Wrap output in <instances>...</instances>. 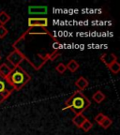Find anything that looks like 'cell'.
<instances>
[{"label":"cell","instance_id":"cell-19","mask_svg":"<svg viewBox=\"0 0 120 135\" xmlns=\"http://www.w3.org/2000/svg\"><path fill=\"white\" fill-rule=\"evenodd\" d=\"M55 70L58 73L60 74H63L65 73V71L67 70V68H66V65L64 63H59L58 65L55 67Z\"/></svg>","mask_w":120,"mask_h":135},{"label":"cell","instance_id":"cell-1","mask_svg":"<svg viewBox=\"0 0 120 135\" xmlns=\"http://www.w3.org/2000/svg\"><path fill=\"white\" fill-rule=\"evenodd\" d=\"M91 105V102L87 96L81 91L77 90L70 96L65 102V108L66 109H70L75 114H80Z\"/></svg>","mask_w":120,"mask_h":135},{"label":"cell","instance_id":"cell-7","mask_svg":"<svg viewBox=\"0 0 120 135\" xmlns=\"http://www.w3.org/2000/svg\"><path fill=\"white\" fill-rule=\"evenodd\" d=\"M48 12L46 6H30L28 8V13L30 15H45Z\"/></svg>","mask_w":120,"mask_h":135},{"label":"cell","instance_id":"cell-21","mask_svg":"<svg viewBox=\"0 0 120 135\" xmlns=\"http://www.w3.org/2000/svg\"><path fill=\"white\" fill-rule=\"evenodd\" d=\"M105 114H102V113H99V114H98L97 115L95 116V122L98 123V124H100L101 122H102V120L104 119V117H105Z\"/></svg>","mask_w":120,"mask_h":135},{"label":"cell","instance_id":"cell-4","mask_svg":"<svg viewBox=\"0 0 120 135\" xmlns=\"http://www.w3.org/2000/svg\"><path fill=\"white\" fill-rule=\"evenodd\" d=\"M25 59H26L25 54H23V52H21V51H18V50L12 51V52L7 56V60H8L14 68L19 67L20 64H21Z\"/></svg>","mask_w":120,"mask_h":135},{"label":"cell","instance_id":"cell-12","mask_svg":"<svg viewBox=\"0 0 120 135\" xmlns=\"http://www.w3.org/2000/svg\"><path fill=\"white\" fill-rule=\"evenodd\" d=\"M105 98H106L105 95H104L100 90H98L97 92L94 93L92 96L93 100L95 101V102H97V103H101V102L105 99Z\"/></svg>","mask_w":120,"mask_h":135},{"label":"cell","instance_id":"cell-22","mask_svg":"<svg viewBox=\"0 0 120 135\" xmlns=\"http://www.w3.org/2000/svg\"><path fill=\"white\" fill-rule=\"evenodd\" d=\"M1 58H2V57H1V55H0V60H1Z\"/></svg>","mask_w":120,"mask_h":135},{"label":"cell","instance_id":"cell-14","mask_svg":"<svg viewBox=\"0 0 120 135\" xmlns=\"http://www.w3.org/2000/svg\"><path fill=\"white\" fill-rule=\"evenodd\" d=\"M9 21H11V16L6 11H1L0 12V25H5Z\"/></svg>","mask_w":120,"mask_h":135},{"label":"cell","instance_id":"cell-10","mask_svg":"<svg viewBox=\"0 0 120 135\" xmlns=\"http://www.w3.org/2000/svg\"><path fill=\"white\" fill-rule=\"evenodd\" d=\"M85 120H87V117H85V116H84L83 114H75V116L72 118V123H73V124L75 125L77 128L81 129V127H82L83 123H84Z\"/></svg>","mask_w":120,"mask_h":135},{"label":"cell","instance_id":"cell-9","mask_svg":"<svg viewBox=\"0 0 120 135\" xmlns=\"http://www.w3.org/2000/svg\"><path fill=\"white\" fill-rule=\"evenodd\" d=\"M75 84V86L79 89V91H81V92H82L83 90H84V89L88 86L89 83H88V81H87V79L84 78V77L81 76V77H79V78L76 80V82H75V84Z\"/></svg>","mask_w":120,"mask_h":135},{"label":"cell","instance_id":"cell-17","mask_svg":"<svg viewBox=\"0 0 120 135\" xmlns=\"http://www.w3.org/2000/svg\"><path fill=\"white\" fill-rule=\"evenodd\" d=\"M92 128H93V123L90 122V120H88L87 118V120L83 123L82 127H81V129H82L84 131H85V132L89 131L91 129H92Z\"/></svg>","mask_w":120,"mask_h":135},{"label":"cell","instance_id":"cell-2","mask_svg":"<svg viewBox=\"0 0 120 135\" xmlns=\"http://www.w3.org/2000/svg\"><path fill=\"white\" fill-rule=\"evenodd\" d=\"M7 80L11 84L15 91H19L29 83V81L31 80V76L19 66L11 69V71L7 77Z\"/></svg>","mask_w":120,"mask_h":135},{"label":"cell","instance_id":"cell-20","mask_svg":"<svg viewBox=\"0 0 120 135\" xmlns=\"http://www.w3.org/2000/svg\"><path fill=\"white\" fill-rule=\"evenodd\" d=\"M8 30L5 27V25H0V38H4L8 35Z\"/></svg>","mask_w":120,"mask_h":135},{"label":"cell","instance_id":"cell-13","mask_svg":"<svg viewBox=\"0 0 120 135\" xmlns=\"http://www.w3.org/2000/svg\"><path fill=\"white\" fill-rule=\"evenodd\" d=\"M11 68H9L8 66V64L6 63H3L0 65V75L7 78L8 76V74L11 73Z\"/></svg>","mask_w":120,"mask_h":135},{"label":"cell","instance_id":"cell-15","mask_svg":"<svg viewBox=\"0 0 120 135\" xmlns=\"http://www.w3.org/2000/svg\"><path fill=\"white\" fill-rule=\"evenodd\" d=\"M107 68L109 69V70L112 72L113 74H117L118 72L120 71V64L117 62V60L114 61L113 64H111V65Z\"/></svg>","mask_w":120,"mask_h":135},{"label":"cell","instance_id":"cell-6","mask_svg":"<svg viewBox=\"0 0 120 135\" xmlns=\"http://www.w3.org/2000/svg\"><path fill=\"white\" fill-rule=\"evenodd\" d=\"M25 34H26V35H48V36H50L51 38H53L54 41H58V40L50 33V31L45 27H29L26 30Z\"/></svg>","mask_w":120,"mask_h":135},{"label":"cell","instance_id":"cell-5","mask_svg":"<svg viewBox=\"0 0 120 135\" xmlns=\"http://www.w3.org/2000/svg\"><path fill=\"white\" fill-rule=\"evenodd\" d=\"M29 27H45L47 28L49 23L46 17H29L27 20Z\"/></svg>","mask_w":120,"mask_h":135},{"label":"cell","instance_id":"cell-16","mask_svg":"<svg viewBox=\"0 0 120 135\" xmlns=\"http://www.w3.org/2000/svg\"><path fill=\"white\" fill-rule=\"evenodd\" d=\"M113 124V120L111 119L110 117H108V116H105L104 117V119L102 120V122L99 124V126L102 128V129H107L108 128H109L111 125Z\"/></svg>","mask_w":120,"mask_h":135},{"label":"cell","instance_id":"cell-18","mask_svg":"<svg viewBox=\"0 0 120 135\" xmlns=\"http://www.w3.org/2000/svg\"><path fill=\"white\" fill-rule=\"evenodd\" d=\"M60 55H61V53L59 52V50H55L53 53L49 54V60H51V61H55V59H56L58 56H60Z\"/></svg>","mask_w":120,"mask_h":135},{"label":"cell","instance_id":"cell-3","mask_svg":"<svg viewBox=\"0 0 120 135\" xmlns=\"http://www.w3.org/2000/svg\"><path fill=\"white\" fill-rule=\"evenodd\" d=\"M14 91V88L11 86L7 78L0 75V104L3 103Z\"/></svg>","mask_w":120,"mask_h":135},{"label":"cell","instance_id":"cell-8","mask_svg":"<svg viewBox=\"0 0 120 135\" xmlns=\"http://www.w3.org/2000/svg\"><path fill=\"white\" fill-rule=\"evenodd\" d=\"M99 60H100L105 66L109 67L111 64H113L114 61L117 60V57H116V55L113 53L112 54H103V55H100Z\"/></svg>","mask_w":120,"mask_h":135},{"label":"cell","instance_id":"cell-11","mask_svg":"<svg viewBox=\"0 0 120 135\" xmlns=\"http://www.w3.org/2000/svg\"><path fill=\"white\" fill-rule=\"evenodd\" d=\"M66 68H67V70H69L70 72H75L78 70V69L80 68V65H79V63L76 61V60L71 59V60H70L69 63L66 65Z\"/></svg>","mask_w":120,"mask_h":135}]
</instances>
